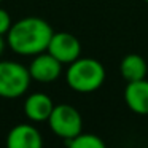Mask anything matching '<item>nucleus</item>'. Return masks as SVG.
Listing matches in <instances>:
<instances>
[{"instance_id": "8", "label": "nucleus", "mask_w": 148, "mask_h": 148, "mask_svg": "<svg viewBox=\"0 0 148 148\" xmlns=\"http://www.w3.org/2000/svg\"><path fill=\"white\" fill-rule=\"evenodd\" d=\"M124 100L129 110L137 115H148V80L129 81L124 89Z\"/></svg>"}, {"instance_id": "13", "label": "nucleus", "mask_w": 148, "mask_h": 148, "mask_svg": "<svg viewBox=\"0 0 148 148\" xmlns=\"http://www.w3.org/2000/svg\"><path fill=\"white\" fill-rule=\"evenodd\" d=\"M5 45H7V42L3 40V37L0 35V56L3 54V49H5Z\"/></svg>"}, {"instance_id": "3", "label": "nucleus", "mask_w": 148, "mask_h": 148, "mask_svg": "<svg viewBox=\"0 0 148 148\" xmlns=\"http://www.w3.org/2000/svg\"><path fill=\"white\" fill-rule=\"evenodd\" d=\"M32 77L29 67L14 61H0V97L18 99L24 96L30 86Z\"/></svg>"}, {"instance_id": "15", "label": "nucleus", "mask_w": 148, "mask_h": 148, "mask_svg": "<svg viewBox=\"0 0 148 148\" xmlns=\"http://www.w3.org/2000/svg\"><path fill=\"white\" fill-rule=\"evenodd\" d=\"M0 3H2V0H0Z\"/></svg>"}, {"instance_id": "6", "label": "nucleus", "mask_w": 148, "mask_h": 148, "mask_svg": "<svg viewBox=\"0 0 148 148\" xmlns=\"http://www.w3.org/2000/svg\"><path fill=\"white\" fill-rule=\"evenodd\" d=\"M29 73L32 80L38 81V83H53L61 77L62 64L48 51H43L34 56V59L30 61Z\"/></svg>"}, {"instance_id": "1", "label": "nucleus", "mask_w": 148, "mask_h": 148, "mask_svg": "<svg viewBox=\"0 0 148 148\" xmlns=\"http://www.w3.org/2000/svg\"><path fill=\"white\" fill-rule=\"evenodd\" d=\"M53 34L48 21L37 16H27L13 23L5 35L7 46L19 56H37L46 51Z\"/></svg>"}, {"instance_id": "4", "label": "nucleus", "mask_w": 148, "mask_h": 148, "mask_svg": "<svg viewBox=\"0 0 148 148\" xmlns=\"http://www.w3.org/2000/svg\"><path fill=\"white\" fill-rule=\"evenodd\" d=\"M48 124L49 129L54 132V135H58L64 142L70 140V138L77 137L80 132H83V118H81L80 112L69 103L54 105L48 118Z\"/></svg>"}, {"instance_id": "11", "label": "nucleus", "mask_w": 148, "mask_h": 148, "mask_svg": "<svg viewBox=\"0 0 148 148\" xmlns=\"http://www.w3.org/2000/svg\"><path fill=\"white\" fill-rule=\"evenodd\" d=\"M65 143L70 148H103L105 147V143H103V140L100 137H97L94 134H83V132H80L77 137L67 140Z\"/></svg>"}, {"instance_id": "12", "label": "nucleus", "mask_w": 148, "mask_h": 148, "mask_svg": "<svg viewBox=\"0 0 148 148\" xmlns=\"http://www.w3.org/2000/svg\"><path fill=\"white\" fill-rule=\"evenodd\" d=\"M11 26H13V21H11L10 13L3 8H0V35H7Z\"/></svg>"}, {"instance_id": "14", "label": "nucleus", "mask_w": 148, "mask_h": 148, "mask_svg": "<svg viewBox=\"0 0 148 148\" xmlns=\"http://www.w3.org/2000/svg\"><path fill=\"white\" fill-rule=\"evenodd\" d=\"M143 2H147V3H148V0H143Z\"/></svg>"}, {"instance_id": "9", "label": "nucleus", "mask_w": 148, "mask_h": 148, "mask_svg": "<svg viewBox=\"0 0 148 148\" xmlns=\"http://www.w3.org/2000/svg\"><path fill=\"white\" fill-rule=\"evenodd\" d=\"M54 103H53L51 97L45 92H34L27 96L26 102H24V115L27 119L34 123H43L48 121L49 115H51Z\"/></svg>"}, {"instance_id": "5", "label": "nucleus", "mask_w": 148, "mask_h": 148, "mask_svg": "<svg viewBox=\"0 0 148 148\" xmlns=\"http://www.w3.org/2000/svg\"><path fill=\"white\" fill-rule=\"evenodd\" d=\"M46 51L54 56L61 64H72L81 56V43L73 34L54 32Z\"/></svg>"}, {"instance_id": "10", "label": "nucleus", "mask_w": 148, "mask_h": 148, "mask_svg": "<svg viewBox=\"0 0 148 148\" xmlns=\"http://www.w3.org/2000/svg\"><path fill=\"white\" fill-rule=\"evenodd\" d=\"M119 72H121V77L127 83L129 81H137L147 78L148 65L147 61L140 54H127L124 56V59L119 64Z\"/></svg>"}, {"instance_id": "7", "label": "nucleus", "mask_w": 148, "mask_h": 148, "mask_svg": "<svg viewBox=\"0 0 148 148\" xmlns=\"http://www.w3.org/2000/svg\"><path fill=\"white\" fill-rule=\"evenodd\" d=\"M43 138L40 131L32 124H18L7 135L8 148H42Z\"/></svg>"}, {"instance_id": "2", "label": "nucleus", "mask_w": 148, "mask_h": 148, "mask_svg": "<svg viewBox=\"0 0 148 148\" xmlns=\"http://www.w3.org/2000/svg\"><path fill=\"white\" fill-rule=\"evenodd\" d=\"M65 81L69 88L81 94L97 91L105 81V69L99 61L92 58H78L65 72Z\"/></svg>"}]
</instances>
